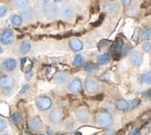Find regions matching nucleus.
Masks as SVG:
<instances>
[{"mask_svg":"<svg viewBox=\"0 0 151 135\" xmlns=\"http://www.w3.org/2000/svg\"><path fill=\"white\" fill-rule=\"evenodd\" d=\"M95 120L99 126L107 128L113 124L114 117L109 112H99L95 116Z\"/></svg>","mask_w":151,"mask_h":135,"instance_id":"obj_1","label":"nucleus"},{"mask_svg":"<svg viewBox=\"0 0 151 135\" xmlns=\"http://www.w3.org/2000/svg\"><path fill=\"white\" fill-rule=\"evenodd\" d=\"M44 14L47 16V18L50 20L54 19L58 14V7L54 2L50 1H44Z\"/></svg>","mask_w":151,"mask_h":135,"instance_id":"obj_2","label":"nucleus"},{"mask_svg":"<svg viewBox=\"0 0 151 135\" xmlns=\"http://www.w3.org/2000/svg\"><path fill=\"white\" fill-rule=\"evenodd\" d=\"M75 117H76V120L78 123H80V124H87V123H89L91 120V114L86 108L80 107L76 110Z\"/></svg>","mask_w":151,"mask_h":135,"instance_id":"obj_3","label":"nucleus"},{"mask_svg":"<svg viewBox=\"0 0 151 135\" xmlns=\"http://www.w3.org/2000/svg\"><path fill=\"white\" fill-rule=\"evenodd\" d=\"M14 32L11 29H4L0 33V43L5 46H9L14 42Z\"/></svg>","mask_w":151,"mask_h":135,"instance_id":"obj_4","label":"nucleus"},{"mask_svg":"<svg viewBox=\"0 0 151 135\" xmlns=\"http://www.w3.org/2000/svg\"><path fill=\"white\" fill-rule=\"evenodd\" d=\"M75 13L76 12L74 7L69 3H65V5H63L60 9V16L66 21L72 20L75 16Z\"/></svg>","mask_w":151,"mask_h":135,"instance_id":"obj_5","label":"nucleus"},{"mask_svg":"<svg viewBox=\"0 0 151 135\" xmlns=\"http://www.w3.org/2000/svg\"><path fill=\"white\" fill-rule=\"evenodd\" d=\"M36 106L39 111H47L52 106V100L49 96H40L36 100Z\"/></svg>","mask_w":151,"mask_h":135,"instance_id":"obj_6","label":"nucleus"},{"mask_svg":"<svg viewBox=\"0 0 151 135\" xmlns=\"http://www.w3.org/2000/svg\"><path fill=\"white\" fill-rule=\"evenodd\" d=\"M85 90L89 93V94H94L100 89V86L98 81L91 77H88L85 79Z\"/></svg>","mask_w":151,"mask_h":135,"instance_id":"obj_7","label":"nucleus"},{"mask_svg":"<svg viewBox=\"0 0 151 135\" xmlns=\"http://www.w3.org/2000/svg\"><path fill=\"white\" fill-rule=\"evenodd\" d=\"M15 85V79L10 75H0V88L2 90H11Z\"/></svg>","mask_w":151,"mask_h":135,"instance_id":"obj_8","label":"nucleus"},{"mask_svg":"<svg viewBox=\"0 0 151 135\" xmlns=\"http://www.w3.org/2000/svg\"><path fill=\"white\" fill-rule=\"evenodd\" d=\"M129 61L130 62L132 63V65H133L134 67H140L143 63V61H144V56L143 54L141 53L140 51H137V50H132V51H130L129 52Z\"/></svg>","mask_w":151,"mask_h":135,"instance_id":"obj_9","label":"nucleus"},{"mask_svg":"<svg viewBox=\"0 0 151 135\" xmlns=\"http://www.w3.org/2000/svg\"><path fill=\"white\" fill-rule=\"evenodd\" d=\"M63 117V110L59 107H56L51 110V112L49 115V121L52 125H57L62 122Z\"/></svg>","mask_w":151,"mask_h":135,"instance_id":"obj_10","label":"nucleus"},{"mask_svg":"<svg viewBox=\"0 0 151 135\" xmlns=\"http://www.w3.org/2000/svg\"><path fill=\"white\" fill-rule=\"evenodd\" d=\"M67 88H68V90L72 93H79L83 89L82 80L78 78H74L69 81Z\"/></svg>","mask_w":151,"mask_h":135,"instance_id":"obj_11","label":"nucleus"},{"mask_svg":"<svg viewBox=\"0 0 151 135\" xmlns=\"http://www.w3.org/2000/svg\"><path fill=\"white\" fill-rule=\"evenodd\" d=\"M17 61L14 58H7L2 62L1 63V69L4 70L5 72H13L17 68Z\"/></svg>","mask_w":151,"mask_h":135,"instance_id":"obj_12","label":"nucleus"},{"mask_svg":"<svg viewBox=\"0 0 151 135\" xmlns=\"http://www.w3.org/2000/svg\"><path fill=\"white\" fill-rule=\"evenodd\" d=\"M43 127V122L38 116H35L28 121V128L32 131H38Z\"/></svg>","mask_w":151,"mask_h":135,"instance_id":"obj_13","label":"nucleus"},{"mask_svg":"<svg viewBox=\"0 0 151 135\" xmlns=\"http://www.w3.org/2000/svg\"><path fill=\"white\" fill-rule=\"evenodd\" d=\"M124 45V42L121 38H117L112 46V56L114 59H119L121 56V50Z\"/></svg>","mask_w":151,"mask_h":135,"instance_id":"obj_14","label":"nucleus"},{"mask_svg":"<svg viewBox=\"0 0 151 135\" xmlns=\"http://www.w3.org/2000/svg\"><path fill=\"white\" fill-rule=\"evenodd\" d=\"M34 10L32 8H24L22 9V11H21V17L22 18V21L26 22L27 23L29 22H32V21L34 20Z\"/></svg>","mask_w":151,"mask_h":135,"instance_id":"obj_15","label":"nucleus"},{"mask_svg":"<svg viewBox=\"0 0 151 135\" xmlns=\"http://www.w3.org/2000/svg\"><path fill=\"white\" fill-rule=\"evenodd\" d=\"M69 47L73 51L78 52L83 50V43L78 38H72L69 41Z\"/></svg>","mask_w":151,"mask_h":135,"instance_id":"obj_16","label":"nucleus"},{"mask_svg":"<svg viewBox=\"0 0 151 135\" xmlns=\"http://www.w3.org/2000/svg\"><path fill=\"white\" fill-rule=\"evenodd\" d=\"M34 14L36 15L37 18H42V17L45 15L44 14V5H43V2L42 1H37L35 3V7H34Z\"/></svg>","mask_w":151,"mask_h":135,"instance_id":"obj_17","label":"nucleus"},{"mask_svg":"<svg viewBox=\"0 0 151 135\" xmlns=\"http://www.w3.org/2000/svg\"><path fill=\"white\" fill-rule=\"evenodd\" d=\"M31 42H30V40H28V39H24V40H22V42L20 43V46H19V50H20V53L22 55H25L27 54L29 51H30L31 50Z\"/></svg>","mask_w":151,"mask_h":135,"instance_id":"obj_18","label":"nucleus"},{"mask_svg":"<svg viewBox=\"0 0 151 135\" xmlns=\"http://www.w3.org/2000/svg\"><path fill=\"white\" fill-rule=\"evenodd\" d=\"M115 107L117 110L122 111V112H124V111H128V109H129V102L122 99V98L119 99L115 103Z\"/></svg>","mask_w":151,"mask_h":135,"instance_id":"obj_19","label":"nucleus"},{"mask_svg":"<svg viewBox=\"0 0 151 135\" xmlns=\"http://www.w3.org/2000/svg\"><path fill=\"white\" fill-rule=\"evenodd\" d=\"M68 73L65 72V71H61L58 72L55 75V81L58 85H63L65 84V82L68 80Z\"/></svg>","mask_w":151,"mask_h":135,"instance_id":"obj_20","label":"nucleus"},{"mask_svg":"<svg viewBox=\"0 0 151 135\" xmlns=\"http://www.w3.org/2000/svg\"><path fill=\"white\" fill-rule=\"evenodd\" d=\"M10 22H11V24H12V26L20 27L22 25L24 21H22V18L21 17L20 14H13L10 17Z\"/></svg>","mask_w":151,"mask_h":135,"instance_id":"obj_21","label":"nucleus"},{"mask_svg":"<svg viewBox=\"0 0 151 135\" xmlns=\"http://www.w3.org/2000/svg\"><path fill=\"white\" fill-rule=\"evenodd\" d=\"M30 0H12V5L15 9H22L24 8H27Z\"/></svg>","mask_w":151,"mask_h":135,"instance_id":"obj_22","label":"nucleus"},{"mask_svg":"<svg viewBox=\"0 0 151 135\" xmlns=\"http://www.w3.org/2000/svg\"><path fill=\"white\" fill-rule=\"evenodd\" d=\"M109 60H110V57L108 54L102 53L97 57V63L100 64V65H106V64L109 62Z\"/></svg>","mask_w":151,"mask_h":135,"instance_id":"obj_23","label":"nucleus"},{"mask_svg":"<svg viewBox=\"0 0 151 135\" xmlns=\"http://www.w3.org/2000/svg\"><path fill=\"white\" fill-rule=\"evenodd\" d=\"M141 81H142L143 84H146V85L151 84V72H150V70L145 71L141 75Z\"/></svg>","mask_w":151,"mask_h":135,"instance_id":"obj_24","label":"nucleus"},{"mask_svg":"<svg viewBox=\"0 0 151 135\" xmlns=\"http://www.w3.org/2000/svg\"><path fill=\"white\" fill-rule=\"evenodd\" d=\"M97 65L95 63L93 62H87L85 65H84V71H86L87 73H89V74H92V73H94L97 71Z\"/></svg>","mask_w":151,"mask_h":135,"instance_id":"obj_25","label":"nucleus"},{"mask_svg":"<svg viewBox=\"0 0 151 135\" xmlns=\"http://www.w3.org/2000/svg\"><path fill=\"white\" fill-rule=\"evenodd\" d=\"M21 121H22V116H21L20 113L17 112V111H16V112H13L12 115H11V116H10V122L12 123L13 125L17 126V125L20 124Z\"/></svg>","mask_w":151,"mask_h":135,"instance_id":"obj_26","label":"nucleus"},{"mask_svg":"<svg viewBox=\"0 0 151 135\" xmlns=\"http://www.w3.org/2000/svg\"><path fill=\"white\" fill-rule=\"evenodd\" d=\"M84 62H85L84 57L81 55V54H77V55L75 56L74 60H73V65L74 66H77V67L81 66L84 63Z\"/></svg>","mask_w":151,"mask_h":135,"instance_id":"obj_27","label":"nucleus"},{"mask_svg":"<svg viewBox=\"0 0 151 135\" xmlns=\"http://www.w3.org/2000/svg\"><path fill=\"white\" fill-rule=\"evenodd\" d=\"M119 5H116V4H112V3H109L107 5H106V7H104V9H106V10L107 11V12L109 13H115L117 12V11L119 10Z\"/></svg>","mask_w":151,"mask_h":135,"instance_id":"obj_28","label":"nucleus"},{"mask_svg":"<svg viewBox=\"0 0 151 135\" xmlns=\"http://www.w3.org/2000/svg\"><path fill=\"white\" fill-rule=\"evenodd\" d=\"M111 44L109 40H106V39H103L101 42L98 44V49H99L100 51H103L104 50H106L108 48V46Z\"/></svg>","mask_w":151,"mask_h":135,"instance_id":"obj_29","label":"nucleus"},{"mask_svg":"<svg viewBox=\"0 0 151 135\" xmlns=\"http://www.w3.org/2000/svg\"><path fill=\"white\" fill-rule=\"evenodd\" d=\"M141 38L144 39V40H146V41H148L151 38V31H150V28H146L142 32Z\"/></svg>","mask_w":151,"mask_h":135,"instance_id":"obj_30","label":"nucleus"},{"mask_svg":"<svg viewBox=\"0 0 151 135\" xmlns=\"http://www.w3.org/2000/svg\"><path fill=\"white\" fill-rule=\"evenodd\" d=\"M139 104H140V100L139 99H133L132 101L129 102V109L128 110H133L135 109L139 106Z\"/></svg>","mask_w":151,"mask_h":135,"instance_id":"obj_31","label":"nucleus"},{"mask_svg":"<svg viewBox=\"0 0 151 135\" xmlns=\"http://www.w3.org/2000/svg\"><path fill=\"white\" fill-rule=\"evenodd\" d=\"M141 34H142V29L140 27H136L134 30V33H133V36H132V40L138 41L141 38Z\"/></svg>","mask_w":151,"mask_h":135,"instance_id":"obj_32","label":"nucleus"},{"mask_svg":"<svg viewBox=\"0 0 151 135\" xmlns=\"http://www.w3.org/2000/svg\"><path fill=\"white\" fill-rule=\"evenodd\" d=\"M142 50L144 52H146V53H149L151 50V44L149 41H145L142 45Z\"/></svg>","mask_w":151,"mask_h":135,"instance_id":"obj_33","label":"nucleus"},{"mask_svg":"<svg viewBox=\"0 0 151 135\" xmlns=\"http://www.w3.org/2000/svg\"><path fill=\"white\" fill-rule=\"evenodd\" d=\"M8 128V121L0 116V132H2Z\"/></svg>","mask_w":151,"mask_h":135,"instance_id":"obj_34","label":"nucleus"},{"mask_svg":"<svg viewBox=\"0 0 151 135\" xmlns=\"http://www.w3.org/2000/svg\"><path fill=\"white\" fill-rule=\"evenodd\" d=\"M7 13H8V8L4 5L0 6V19L4 18V17L7 15Z\"/></svg>","mask_w":151,"mask_h":135,"instance_id":"obj_35","label":"nucleus"},{"mask_svg":"<svg viewBox=\"0 0 151 135\" xmlns=\"http://www.w3.org/2000/svg\"><path fill=\"white\" fill-rule=\"evenodd\" d=\"M131 51V46L130 45H123L122 50H121V56H125L127 53H129Z\"/></svg>","mask_w":151,"mask_h":135,"instance_id":"obj_36","label":"nucleus"},{"mask_svg":"<svg viewBox=\"0 0 151 135\" xmlns=\"http://www.w3.org/2000/svg\"><path fill=\"white\" fill-rule=\"evenodd\" d=\"M142 97L144 98V100H146V101H147H147H149L150 98H151V90H147V91H145L143 93Z\"/></svg>","mask_w":151,"mask_h":135,"instance_id":"obj_37","label":"nucleus"},{"mask_svg":"<svg viewBox=\"0 0 151 135\" xmlns=\"http://www.w3.org/2000/svg\"><path fill=\"white\" fill-rule=\"evenodd\" d=\"M33 75H34V73H33L32 70H30V71H26V73H25V79L27 81H30L33 78Z\"/></svg>","mask_w":151,"mask_h":135,"instance_id":"obj_38","label":"nucleus"},{"mask_svg":"<svg viewBox=\"0 0 151 135\" xmlns=\"http://www.w3.org/2000/svg\"><path fill=\"white\" fill-rule=\"evenodd\" d=\"M104 135H115V130L112 128H107L104 131Z\"/></svg>","mask_w":151,"mask_h":135,"instance_id":"obj_39","label":"nucleus"},{"mask_svg":"<svg viewBox=\"0 0 151 135\" xmlns=\"http://www.w3.org/2000/svg\"><path fill=\"white\" fill-rule=\"evenodd\" d=\"M28 90H29V85H25V86H24V87L22 88V90L19 91V94H20V95L24 94V93H26V92L28 91Z\"/></svg>","mask_w":151,"mask_h":135,"instance_id":"obj_40","label":"nucleus"},{"mask_svg":"<svg viewBox=\"0 0 151 135\" xmlns=\"http://www.w3.org/2000/svg\"><path fill=\"white\" fill-rule=\"evenodd\" d=\"M104 18V15H102V16L100 17V19L93 23V26H95V27H96V26H99V25L101 24V23H102V22H103Z\"/></svg>","mask_w":151,"mask_h":135,"instance_id":"obj_41","label":"nucleus"},{"mask_svg":"<svg viewBox=\"0 0 151 135\" xmlns=\"http://www.w3.org/2000/svg\"><path fill=\"white\" fill-rule=\"evenodd\" d=\"M132 0H122V3L125 7H129V6L132 4Z\"/></svg>","mask_w":151,"mask_h":135,"instance_id":"obj_42","label":"nucleus"},{"mask_svg":"<svg viewBox=\"0 0 151 135\" xmlns=\"http://www.w3.org/2000/svg\"><path fill=\"white\" fill-rule=\"evenodd\" d=\"M4 52V50H3V48L1 47V45H0V54H2Z\"/></svg>","mask_w":151,"mask_h":135,"instance_id":"obj_43","label":"nucleus"},{"mask_svg":"<svg viewBox=\"0 0 151 135\" xmlns=\"http://www.w3.org/2000/svg\"><path fill=\"white\" fill-rule=\"evenodd\" d=\"M133 135H141V131H135Z\"/></svg>","mask_w":151,"mask_h":135,"instance_id":"obj_44","label":"nucleus"},{"mask_svg":"<svg viewBox=\"0 0 151 135\" xmlns=\"http://www.w3.org/2000/svg\"><path fill=\"white\" fill-rule=\"evenodd\" d=\"M62 1H63V0H54V2H62Z\"/></svg>","mask_w":151,"mask_h":135,"instance_id":"obj_45","label":"nucleus"},{"mask_svg":"<svg viewBox=\"0 0 151 135\" xmlns=\"http://www.w3.org/2000/svg\"><path fill=\"white\" fill-rule=\"evenodd\" d=\"M2 135H10V134H9V133H5V134H2Z\"/></svg>","mask_w":151,"mask_h":135,"instance_id":"obj_46","label":"nucleus"},{"mask_svg":"<svg viewBox=\"0 0 151 135\" xmlns=\"http://www.w3.org/2000/svg\"><path fill=\"white\" fill-rule=\"evenodd\" d=\"M108 1H110V2H112V1H115V0H108Z\"/></svg>","mask_w":151,"mask_h":135,"instance_id":"obj_47","label":"nucleus"},{"mask_svg":"<svg viewBox=\"0 0 151 135\" xmlns=\"http://www.w3.org/2000/svg\"><path fill=\"white\" fill-rule=\"evenodd\" d=\"M0 75H1V67H0Z\"/></svg>","mask_w":151,"mask_h":135,"instance_id":"obj_48","label":"nucleus"},{"mask_svg":"<svg viewBox=\"0 0 151 135\" xmlns=\"http://www.w3.org/2000/svg\"><path fill=\"white\" fill-rule=\"evenodd\" d=\"M39 135H45V134H39Z\"/></svg>","mask_w":151,"mask_h":135,"instance_id":"obj_49","label":"nucleus"}]
</instances>
